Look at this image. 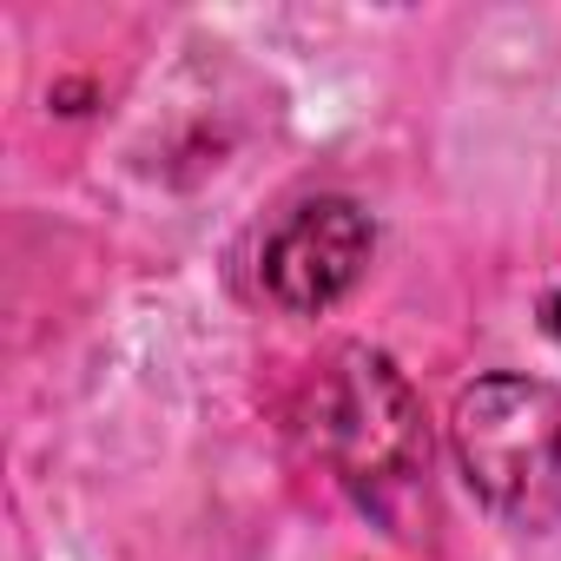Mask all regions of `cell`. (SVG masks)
<instances>
[{"mask_svg":"<svg viewBox=\"0 0 561 561\" xmlns=\"http://www.w3.org/2000/svg\"><path fill=\"white\" fill-rule=\"evenodd\" d=\"M548 331H554V344H561V291H554V305H548Z\"/></svg>","mask_w":561,"mask_h":561,"instance_id":"4","label":"cell"},{"mask_svg":"<svg viewBox=\"0 0 561 561\" xmlns=\"http://www.w3.org/2000/svg\"><path fill=\"white\" fill-rule=\"evenodd\" d=\"M456 462L508 528L561 522V390L541 377H482L456 397Z\"/></svg>","mask_w":561,"mask_h":561,"instance_id":"2","label":"cell"},{"mask_svg":"<svg viewBox=\"0 0 561 561\" xmlns=\"http://www.w3.org/2000/svg\"><path fill=\"white\" fill-rule=\"evenodd\" d=\"M305 430H311V449L364 508H390L403 489H416L430 462V430L410 377L364 344H344L318 370Z\"/></svg>","mask_w":561,"mask_h":561,"instance_id":"1","label":"cell"},{"mask_svg":"<svg viewBox=\"0 0 561 561\" xmlns=\"http://www.w3.org/2000/svg\"><path fill=\"white\" fill-rule=\"evenodd\" d=\"M370 211L357 198H305L298 211L277 218V231L264 238V291L277 311H298V318H318L331 311L370 264Z\"/></svg>","mask_w":561,"mask_h":561,"instance_id":"3","label":"cell"}]
</instances>
